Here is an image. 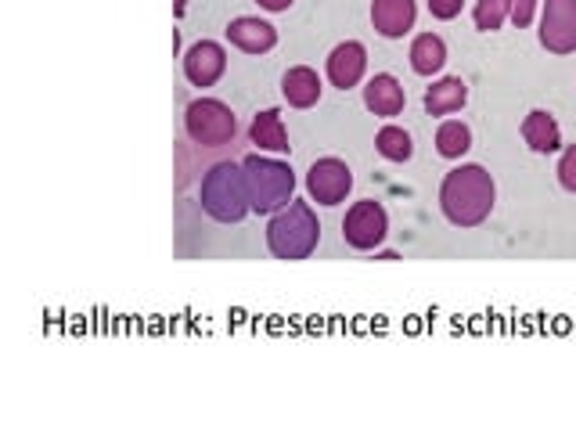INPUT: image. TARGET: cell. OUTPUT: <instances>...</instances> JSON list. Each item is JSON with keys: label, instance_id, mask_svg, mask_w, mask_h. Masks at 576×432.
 <instances>
[{"label": "cell", "instance_id": "6da1fadb", "mask_svg": "<svg viewBox=\"0 0 576 432\" xmlns=\"http://www.w3.org/2000/svg\"><path fill=\"white\" fill-rule=\"evenodd\" d=\"M493 177L483 166H457L443 177L440 188V206L443 217L454 227H476L483 224L493 209Z\"/></svg>", "mask_w": 576, "mask_h": 432}, {"label": "cell", "instance_id": "7a4b0ae2", "mask_svg": "<svg viewBox=\"0 0 576 432\" xmlns=\"http://www.w3.org/2000/svg\"><path fill=\"white\" fill-rule=\"evenodd\" d=\"M321 242V224L310 202H289L267 224V245L278 260H307Z\"/></svg>", "mask_w": 576, "mask_h": 432}, {"label": "cell", "instance_id": "3957f363", "mask_svg": "<svg viewBox=\"0 0 576 432\" xmlns=\"http://www.w3.org/2000/svg\"><path fill=\"white\" fill-rule=\"evenodd\" d=\"M203 209L220 224H238L253 213L242 162H217L203 177Z\"/></svg>", "mask_w": 576, "mask_h": 432}, {"label": "cell", "instance_id": "277c9868", "mask_svg": "<svg viewBox=\"0 0 576 432\" xmlns=\"http://www.w3.org/2000/svg\"><path fill=\"white\" fill-rule=\"evenodd\" d=\"M245 184H249V202L253 213H278L292 202L296 192V173L289 162L267 159V156H245L242 159Z\"/></svg>", "mask_w": 576, "mask_h": 432}, {"label": "cell", "instance_id": "5b68a950", "mask_svg": "<svg viewBox=\"0 0 576 432\" xmlns=\"http://www.w3.org/2000/svg\"><path fill=\"white\" fill-rule=\"evenodd\" d=\"M184 126H187V137L203 148L231 145L234 134H238V120H234V112L217 98H198V101L187 104Z\"/></svg>", "mask_w": 576, "mask_h": 432}, {"label": "cell", "instance_id": "8992f818", "mask_svg": "<svg viewBox=\"0 0 576 432\" xmlns=\"http://www.w3.org/2000/svg\"><path fill=\"white\" fill-rule=\"evenodd\" d=\"M385 235H390V217H385V209L379 202H371V198L357 202L343 220V238L350 249H360V252L379 249Z\"/></svg>", "mask_w": 576, "mask_h": 432}, {"label": "cell", "instance_id": "52a82bcc", "mask_svg": "<svg viewBox=\"0 0 576 432\" xmlns=\"http://www.w3.org/2000/svg\"><path fill=\"white\" fill-rule=\"evenodd\" d=\"M540 44H544L551 54L576 51V0H544Z\"/></svg>", "mask_w": 576, "mask_h": 432}, {"label": "cell", "instance_id": "ba28073f", "mask_svg": "<svg viewBox=\"0 0 576 432\" xmlns=\"http://www.w3.org/2000/svg\"><path fill=\"white\" fill-rule=\"evenodd\" d=\"M350 188H354V173H350L343 159H317L307 173V192L321 206H339L350 195Z\"/></svg>", "mask_w": 576, "mask_h": 432}, {"label": "cell", "instance_id": "9c48e42d", "mask_svg": "<svg viewBox=\"0 0 576 432\" xmlns=\"http://www.w3.org/2000/svg\"><path fill=\"white\" fill-rule=\"evenodd\" d=\"M223 69H228V54H223V48L213 40H198L195 48L184 54V76L192 79L195 87H213L223 76Z\"/></svg>", "mask_w": 576, "mask_h": 432}, {"label": "cell", "instance_id": "30bf717a", "mask_svg": "<svg viewBox=\"0 0 576 432\" xmlns=\"http://www.w3.org/2000/svg\"><path fill=\"white\" fill-rule=\"evenodd\" d=\"M364 69H368V51H364V44H357V40L339 44V48L328 54V79H332V87H339V90L357 87Z\"/></svg>", "mask_w": 576, "mask_h": 432}, {"label": "cell", "instance_id": "8fae6325", "mask_svg": "<svg viewBox=\"0 0 576 432\" xmlns=\"http://www.w3.org/2000/svg\"><path fill=\"white\" fill-rule=\"evenodd\" d=\"M228 40L238 51H245V54H264V51H270L278 44V29L270 26V22H264V18L242 15V18H234L228 26Z\"/></svg>", "mask_w": 576, "mask_h": 432}, {"label": "cell", "instance_id": "7c38bea8", "mask_svg": "<svg viewBox=\"0 0 576 432\" xmlns=\"http://www.w3.org/2000/svg\"><path fill=\"white\" fill-rule=\"evenodd\" d=\"M415 0H375L371 4V26L382 33V37H404V33H410V26H415Z\"/></svg>", "mask_w": 576, "mask_h": 432}, {"label": "cell", "instance_id": "4fadbf2b", "mask_svg": "<svg viewBox=\"0 0 576 432\" xmlns=\"http://www.w3.org/2000/svg\"><path fill=\"white\" fill-rule=\"evenodd\" d=\"M404 87L396 84V76L390 73H379V76H371L368 79V87H364V104L375 112V115H400L404 112Z\"/></svg>", "mask_w": 576, "mask_h": 432}, {"label": "cell", "instance_id": "5bb4252c", "mask_svg": "<svg viewBox=\"0 0 576 432\" xmlns=\"http://www.w3.org/2000/svg\"><path fill=\"white\" fill-rule=\"evenodd\" d=\"M281 95H285L292 109H310V104H317V98H321V76H317L310 65L289 69L285 79H281Z\"/></svg>", "mask_w": 576, "mask_h": 432}, {"label": "cell", "instance_id": "9a60e30c", "mask_svg": "<svg viewBox=\"0 0 576 432\" xmlns=\"http://www.w3.org/2000/svg\"><path fill=\"white\" fill-rule=\"evenodd\" d=\"M523 137H526V145H530L534 151H540V156H551V151L562 148V131H559L555 115L540 112V109L523 120Z\"/></svg>", "mask_w": 576, "mask_h": 432}, {"label": "cell", "instance_id": "2e32d148", "mask_svg": "<svg viewBox=\"0 0 576 432\" xmlns=\"http://www.w3.org/2000/svg\"><path fill=\"white\" fill-rule=\"evenodd\" d=\"M465 101H468V87L462 76H446L426 90V112L429 115H451L462 109Z\"/></svg>", "mask_w": 576, "mask_h": 432}, {"label": "cell", "instance_id": "e0dca14e", "mask_svg": "<svg viewBox=\"0 0 576 432\" xmlns=\"http://www.w3.org/2000/svg\"><path fill=\"white\" fill-rule=\"evenodd\" d=\"M446 62V44L437 37V33H421L410 44V69H415L418 76H432L440 73Z\"/></svg>", "mask_w": 576, "mask_h": 432}, {"label": "cell", "instance_id": "ac0fdd59", "mask_svg": "<svg viewBox=\"0 0 576 432\" xmlns=\"http://www.w3.org/2000/svg\"><path fill=\"white\" fill-rule=\"evenodd\" d=\"M253 145H260L264 151H289V134H285V123H281V112L278 109H267L253 120Z\"/></svg>", "mask_w": 576, "mask_h": 432}, {"label": "cell", "instance_id": "d6986e66", "mask_svg": "<svg viewBox=\"0 0 576 432\" xmlns=\"http://www.w3.org/2000/svg\"><path fill=\"white\" fill-rule=\"evenodd\" d=\"M468 148H473V131H468L462 120H446V123H440V131H437V151H440L443 159H462Z\"/></svg>", "mask_w": 576, "mask_h": 432}, {"label": "cell", "instance_id": "ffe728a7", "mask_svg": "<svg viewBox=\"0 0 576 432\" xmlns=\"http://www.w3.org/2000/svg\"><path fill=\"white\" fill-rule=\"evenodd\" d=\"M375 148H379V156L390 159V162H407L410 156H415V141H410V134L404 131V126H393V123L379 131Z\"/></svg>", "mask_w": 576, "mask_h": 432}, {"label": "cell", "instance_id": "44dd1931", "mask_svg": "<svg viewBox=\"0 0 576 432\" xmlns=\"http://www.w3.org/2000/svg\"><path fill=\"white\" fill-rule=\"evenodd\" d=\"M504 18H508V0H479L476 4V29L493 33L504 26Z\"/></svg>", "mask_w": 576, "mask_h": 432}, {"label": "cell", "instance_id": "7402d4cb", "mask_svg": "<svg viewBox=\"0 0 576 432\" xmlns=\"http://www.w3.org/2000/svg\"><path fill=\"white\" fill-rule=\"evenodd\" d=\"M559 181H562V188L576 195V145H569L566 151H562V159H559Z\"/></svg>", "mask_w": 576, "mask_h": 432}, {"label": "cell", "instance_id": "603a6c76", "mask_svg": "<svg viewBox=\"0 0 576 432\" xmlns=\"http://www.w3.org/2000/svg\"><path fill=\"white\" fill-rule=\"evenodd\" d=\"M537 15V0H508V18L515 22L519 29H526Z\"/></svg>", "mask_w": 576, "mask_h": 432}, {"label": "cell", "instance_id": "cb8c5ba5", "mask_svg": "<svg viewBox=\"0 0 576 432\" xmlns=\"http://www.w3.org/2000/svg\"><path fill=\"white\" fill-rule=\"evenodd\" d=\"M462 4H465V0H429V11H432L437 18L451 22V18L462 15Z\"/></svg>", "mask_w": 576, "mask_h": 432}, {"label": "cell", "instance_id": "d4e9b609", "mask_svg": "<svg viewBox=\"0 0 576 432\" xmlns=\"http://www.w3.org/2000/svg\"><path fill=\"white\" fill-rule=\"evenodd\" d=\"M264 11H289L292 8V0H256Z\"/></svg>", "mask_w": 576, "mask_h": 432}, {"label": "cell", "instance_id": "484cf974", "mask_svg": "<svg viewBox=\"0 0 576 432\" xmlns=\"http://www.w3.org/2000/svg\"><path fill=\"white\" fill-rule=\"evenodd\" d=\"M184 4H187V0H173V15H177V18L184 15Z\"/></svg>", "mask_w": 576, "mask_h": 432}]
</instances>
